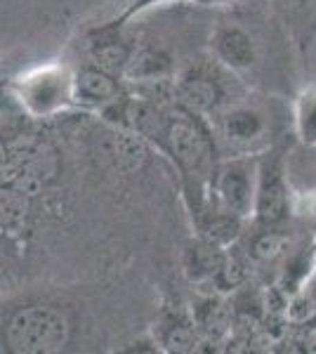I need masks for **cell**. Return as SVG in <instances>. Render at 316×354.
<instances>
[{
    "label": "cell",
    "instance_id": "cell-1",
    "mask_svg": "<svg viewBox=\"0 0 316 354\" xmlns=\"http://www.w3.org/2000/svg\"><path fill=\"white\" fill-rule=\"evenodd\" d=\"M149 145L158 153L168 156L172 165L180 170L194 215L203 213L205 205L210 203L212 175L222 158L208 118L172 97L165 102L163 118Z\"/></svg>",
    "mask_w": 316,
    "mask_h": 354
},
{
    "label": "cell",
    "instance_id": "cell-2",
    "mask_svg": "<svg viewBox=\"0 0 316 354\" xmlns=\"http://www.w3.org/2000/svg\"><path fill=\"white\" fill-rule=\"evenodd\" d=\"M220 156H262L286 140L292 106L277 97L239 95L208 118Z\"/></svg>",
    "mask_w": 316,
    "mask_h": 354
},
{
    "label": "cell",
    "instance_id": "cell-3",
    "mask_svg": "<svg viewBox=\"0 0 316 354\" xmlns=\"http://www.w3.org/2000/svg\"><path fill=\"white\" fill-rule=\"evenodd\" d=\"M3 342L15 354H55L71 342L66 312L45 302L15 307L3 326Z\"/></svg>",
    "mask_w": 316,
    "mask_h": 354
},
{
    "label": "cell",
    "instance_id": "cell-4",
    "mask_svg": "<svg viewBox=\"0 0 316 354\" xmlns=\"http://www.w3.org/2000/svg\"><path fill=\"white\" fill-rule=\"evenodd\" d=\"M12 102L28 118H55L76 106L73 71L64 64H45L21 73L10 83Z\"/></svg>",
    "mask_w": 316,
    "mask_h": 354
},
{
    "label": "cell",
    "instance_id": "cell-5",
    "mask_svg": "<svg viewBox=\"0 0 316 354\" xmlns=\"http://www.w3.org/2000/svg\"><path fill=\"white\" fill-rule=\"evenodd\" d=\"M234 71L224 68L220 62H194L175 73L172 90L177 102H182L192 111L201 113L203 118L215 116L224 104L239 97L241 93H232L229 78Z\"/></svg>",
    "mask_w": 316,
    "mask_h": 354
},
{
    "label": "cell",
    "instance_id": "cell-6",
    "mask_svg": "<svg viewBox=\"0 0 316 354\" xmlns=\"http://www.w3.org/2000/svg\"><path fill=\"white\" fill-rule=\"evenodd\" d=\"M257 180H260V156L220 158L212 175L210 203L248 222L255 218Z\"/></svg>",
    "mask_w": 316,
    "mask_h": 354
},
{
    "label": "cell",
    "instance_id": "cell-7",
    "mask_svg": "<svg viewBox=\"0 0 316 354\" xmlns=\"http://www.w3.org/2000/svg\"><path fill=\"white\" fill-rule=\"evenodd\" d=\"M284 142L260 156V180H257L255 198V225L281 227L292 213V189L286 170Z\"/></svg>",
    "mask_w": 316,
    "mask_h": 354
},
{
    "label": "cell",
    "instance_id": "cell-8",
    "mask_svg": "<svg viewBox=\"0 0 316 354\" xmlns=\"http://www.w3.org/2000/svg\"><path fill=\"white\" fill-rule=\"evenodd\" d=\"M125 78L113 76L97 64H85L73 71V102L76 109L104 111L125 95Z\"/></svg>",
    "mask_w": 316,
    "mask_h": 354
},
{
    "label": "cell",
    "instance_id": "cell-9",
    "mask_svg": "<svg viewBox=\"0 0 316 354\" xmlns=\"http://www.w3.org/2000/svg\"><path fill=\"white\" fill-rule=\"evenodd\" d=\"M208 48L215 62L234 73L248 71L257 62V43L248 28L234 21H220L210 31Z\"/></svg>",
    "mask_w": 316,
    "mask_h": 354
},
{
    "label": "cell",
    "instance_id": "cell-10",
    "mask_svg": "<svg viewBox=\"0 0 316 354\" xmlns=\"http://www.w3.org/2000/svg\"><path fill=\"white\" fill-rule=\"evenodd\" d=\"M151 335L156 338L160 350L170 354L198 352L201 345H203V338H201L196 324H194L192 312L180 310V307H163Z\"/></svg>",
    "mask_w": 316,
    "mask_h": 354
},
{
    "label": "cell",
    "instance_id": "cell-11",
    "mask_svg": "<svg viewBox=\"0 0 316 354\" xmlns=\"http://www.w3.org/2000/svg\"><path fill=\"white\" fill-rule=\"evenodd\" d=\"M229 255V248L212 239L198 236L187 241L182 248V274L187 277L189 283L198 288H205L215 281V277L224 267V260Z\"/></svg>",
    "mask_w": 316,
    "mask_h": 354
},
{
    "label": "cell",
    "instance_id": "cell-12",
    "mask_svg": "<svg viewBox=\"0 0 316 354\" xmlns=\"http://www.w3.org/2000/svg\"><path fill=\"white\" fill-rule=\"evenodd\" d=\"M135 45H130L125 38H120V26L118 24H104L93 33L90 41V59L104 71L113 73V76L125 78L128 64L135 55Z\"/></svg>",
    "mask_w": 316,
    "mask_h": 354
},
{
    "label": "cell",
    "instance_id": "cell-13",
    "mask_svg": "<svg viewBox=\"0 0 316 354\" xmlns=\"http://www.w3.org/2000/svg\"><path fill=\"white\" fill-rule=\"evenodd\" d=\"M109 125V123H106ZM149 142L128 128H118V125H109V133L104 140V153L111 161V165L120 173H137L145 168L149 158Z\"/></svg>",
    "mask_w": 316,
    "mask_h": 354
},
{
    "label": "cell",
    "instance_id": "cell-14",
    "mask_svg": "<svg viewBox=\"0 0 316 354\" xmlns=\"http://www.w3.org/2000/svg\"><path fill=\"white\" fill-rule=\"evenodd\" d=\"M192 317L203 342L217 345L232 333V307L220 293H205L192 307Z\"/></svg>",
    "mask_w": 316,
    "mask_h": 354
},
{
    "label": "cell",
    "instance_id": "cell-15",
    "mask_svg": "<svg viewBox=\"0 0 316 354\" xmlns=\"http://www.w3.org/2000/svg\"><path fill=\"white\" fill-rule=\"evenodd\" d=\"M175 64L172 57L165 53L163 48H137L132 55L128 71H125V81L130 83H142V85H154V83H165L170 78H175Z\"/></svg>",
    "mask_w": 316,
    "mask_h": 354
},
{
    "label": "cell",
    "instance_id": "cell-16",
    "mask_svg": "<svg viewBox=\"0 0 316 354\" xmlns=\"http://www.w3.org/2000/svg\"><path fill=\"white\" fill-rule=\"evenodd\" d=\"M292 135L302 147L316 149V85L304 88L292 102Z\"/></svg>",
    "mask_w": 316,
    "mask_h": 354
},
{
    "label": "cell",
    "instance_id": "cell-17",
    "mask_svg": "<svg viewBox=\"0 0 316 354\" xmlns=\"http://www.w3.org/2000/svg\"><path fill=\"white\" fill-rule=\"evenodd\" d=\"M31 198L28 194L3 185V232L10 239L21 236L31 220Z\"/></svg>",
    "mask_w": 316,
    "mask_h": 354
},
{
    "label": "cell",
    "instance_id": "cell-18",
    "mask_svg": "<svg viewBox=\"0 0 316 354\" xmlns=\"http://www.w3.org/2000/svg\"><path fill=\"white\" fill-rule=\"evenodd\" d=\"M288 236L279 230V227H260L252 236L248 239V245H245V255L252 262H274L279 260L281 255H286L288 250Z\"/></svg>",
    "mask_w": 316,
    "mask_h": 354
},
{
    "label": "cell",
    "instance_id": "cell-19",
    "mask_svg": "<svg viewBox=\"0 0 316 354\" xmlns=\"http://www.w3.org/2000/svg\"><path fill=\"white\" fill-rule=\"evenodd\" d=\"M314 250H300V253L290 255L286 260L284 279H281V288L286 290V295H295L304 288V281L309 279V274L314 270Z\"/></svg>",
    "mask_w": 316,
    "mask_h": 354
},
{
    "label": "cell",
    "instance_id": "cell-20",
    "mask_svg": "<svg viewBox=\"0 0 316 354\" xmlns=\"http://www.w3.org/2000/svg\"><path fill=\"white\" fill-rule=\"evenodd\" d=\"M163 3H180V0H132L128 8L123 10V15L116 17L111 24L123 26L125 21L132 19L135 15L145 12V10H149V8H156V5H163ZM189 3H194V5H229V3H234V0H189Z\"/></svg>",
    "mask_w": 316,
    "mask_h": 354
},
{
    "label": "cell",
    "instance_id": "cell-21",
    "mask_svg": "<svg viewBox=\"0 0 316 354\" xmlns=\"http://www.w3.org/2000/svg\"><path fill=\"white\" fill-rule=\"evenodd\" d=\"M272 5L288 24H295V21H307L316 0H272Z\"/></svg>",
    "mask_w": 316,
    "mask_h": 354
},
{
    "label": "cell",
    "instance_id": "cell-22",
    "mask_svg": "<svg viewBox=\"0 0 316 354\" xmlns=\"http://www.w3.org/2000/svg\"><path fill=\"white\" fill-rule=\"evenodd\" d=\"M292 345H300L302 352L316 354V317L307 319V322L292 324Z\"/></svg>",
    "mask_w": 316,
    "mask_h": 354
}]
</instances>
